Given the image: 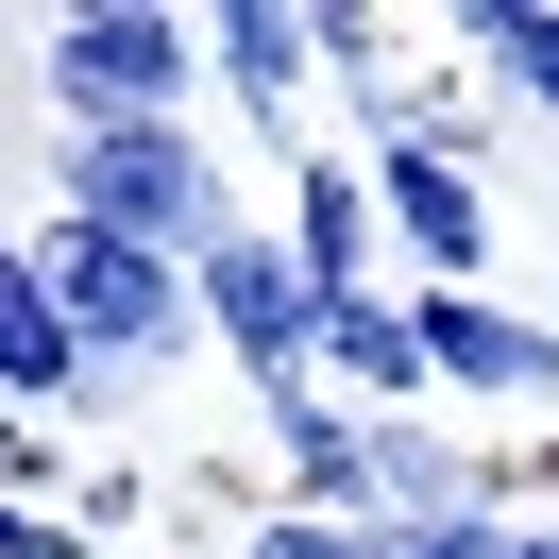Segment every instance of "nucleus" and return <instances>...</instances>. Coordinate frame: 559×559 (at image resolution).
<instances>
[{
    "mask_svg": "<svg viewBox=\"0 0 559 559\" xmlns=\"http://www.w3.org/2000/svg\"><path fill=\"white\" fill-rule=\"evenodd\" d=\"M509 559H559V543H543V525H525V543H509Z\"/></svg>",
    "mask_w": 559,
    "mask_h": 559,
    "instance_id": "dca6fc26",
    "label": "nucleus"
},
{
    "mask_svg": "<svg viewBox=\"0 0 559 559\" xmlns=\"http://www.w3.org/2000/svg\"><path fill=\"white\" fill-rule=\"evenodd\" d=\"M509 543H525V525L491 509V491H475V509H424V525H390V559H509Z\"/></svg>",
    "mask_w": 559,
    "mask_h": 559,
    "instance_id": "ddd939ff",
    "label": "nucleus"
},
{
    "mask_svg": "<svg viewBox=\"0 0 559 559\" xmlns=\"http://www.w3.org/2000/svg\"><path fill=\"white\" fill-rule=\"evenodd\" d=\"M373 221L424 254V288H475V272H491V187H475L457 136H390V153H373Z\"/></svg>",
    "mask_w": 559,
    "mask_h": 559,
    "instance_id": "39448f33",
    "label": "nucleus"
},
{
    "mask_svg": "<svg viewBox=\"0 0 559 559\" xmlns=\"http://www.w3.org/2000/svg\"><path fill=\"white\" fill-rule=\"evenodd\" d=\"M0 407H85V340L35 238H0Z\"/></svg>",
    "mask_w": 559,
    "mask_h": 559,
    "instance_id": "6e6552de",
    "label": "nucleus"
},
{
    "mask_svg": "<svg viewBox=\"0 0 559 559\" xmlns=\"http://www.w3.org/2000/svg\"><path fill=\"white\" fill-rule=\"evenodd\" d=\"M187 85H204V17H170V0H85V17H51V103H69V136L187 119Z\"/></svg>",
    "mask_w": 559,
    "mask_h": 559,
    "instance_id": "7ed1b4c3",
    "label": "nucleus"
},
{
    "mask_svg": "<svg viewBox=\"0 0 559 559\" xmlns=\"http://www.w3.org/2000/svg\"><path fill=\"white\" fill-rule=\"evenodd\" d=\"M0 559H69V525H35V509H0Z\"/></svg>",
    "mask_w": 559,
    "mask_h": 559,
    "instance_id": "2eb2a0df",
    "label": "nucleus"
},
{
    "mask_svg": "<svg viewBox=\"0 0 559 559\" xmlns=\"http://www.w3.org/2000/svg\"><path fill=\"white\" fill-rule=\"evenodd\" d=\"M204 340L238 356L272 407H288V390H322V288L288 272V238H272V221H238V238L204 254Z\"/></svg>",
    "mask_w": 559,
    "mask_h": 559,
    "instance_id": "20e7f679",
    "label": "nucleus"
},
{
    "mask_svg": "<svg viewBox=\"0 0 559 559\" xmlns=\"http://www.w3.org/2000/svg\"><path fill=\"white\" fill-rule=\"evenodd\" d=\"M69 221L204 272V254L238 238V187H221V153L187 136V119H136V136H69Z\"/></svg>",
    "mask_w": 559,
    "mask_h": 559,
    "instance_id": "f257e3e1",
    "label": "nucleus"
},
{
    "mask_svg": "<svg viewBox=\"0 0 559 559\" xmlns=\"http://www.w3.org/2000/svg\"><path fill=\"white\" fill-rule=\"evenodd\" d=\"M322 390H356V407H407V390H441L424 373V306H390V288H356V306H322Z\"/></svg>",
    "mask_w": 559,
    "mask_h": 559,
    "instance_id": "9d476101",
    "label": "nucleus"
},
{
    "mask_svg": "<svg viewBox=\"0 0 559 559\" xmlns=\"http://www.w3.org/2000/svg\"><path fill=\"white\" fill-rule=\"evenodd\" d=\"M457 69H491L525 119H559V0H475L457 17Z\"/></svg>",
    "mask_w": 559,
    "mask_h": 559,
    "instance_id": "f8f14e48",
    "label": "nucleus"
},
{
    "mask_svg": "<svg viewBox=\"0 0 559 559\" xmlns=\"http://www.w3.org/2000/svg\"><path fill=\"white\" fill-rule=\"evenodd\" d=\"M272 424H288V491L356 525V491H373V407H340V390H288Z\"/></svg>",
    "mask_w": 559,
    "mask_h": 559,
    "instance_id": "9b49d317",
    "label": "nucleus"
},
{
    "mask_svg": "<svg viewBox=\"0 0 559 559\" xmlns=\"http://www.w3.org/2000/svg\"><path fill=\"white\" fill-rule=\"evenodd\" d=\"M51 288H69V340H85V373H170L187 340H204V272L187 254H136V238H103V221H51Z\"/></svg>",
    "mask_w": 559,
    "mask_h": 559,
    "instance_id": "f03ea898",
    "label": "nucleus"
},
{
    "mask_svg": "<svg viewBox=\"0 0 559 559\" xmlns=\"http://www.w3.org/2000/svg\"><path fill=\"white\" fill-rule=\"evenodd\" d=\"M238 559H390V525H340V509H272Z\"/></svg>",
    "mask_w": 559,
    "mask_h": 559,
    "instance_id": "4468645a",
    "label": "nucleus"
},
{
    "mask_svg": "<svg viewBox=\"0 0 559 559\" xmlns=\"http://www.w3.org/2000/svg\"><path fill=\"white\" fill-rule=\"evenodd\" d=\"M272 238H288V272H306L322 306H356V288H373V153H306Z\"/></svg>",
    "mask_w": 559,
    "mask_h": 559,
    "instance_id": "0eeeda50",
    "label": "nucleus"
},
{
    "mask_svg": "<svg viewBox=\"0 0 559 559\" xmlns=\"http://www.w3.org/2000/svg\"><path fill=\"white\" fill-rule=\"evenodd\" d=\"M424 306V373L475 390V407H543L559 390V322L543 306H491V288H407Z\"/></svg>",
    "mask_w": 559,
    "mask_h": 559,
    "instance_id": "423d86ee",
    "label": "nucleus"
},
{
    "mask_svg": "<svg viewBox=\"0 0 559 559\" xmlns=\"http://www.w3.org/2000/svg\"><path fill=\"white\" fill-rule=\"evenodd\" d=\"M204 69L238 85L254 119H288V103L322 85V17H306V0H221V35H204Z\"/></svg>",
    "mask_w": 559,
    "mask_h": 559,
    "instance_id": "1a4fd4ad",
    "label": "nucleus"
}]
</instances>
